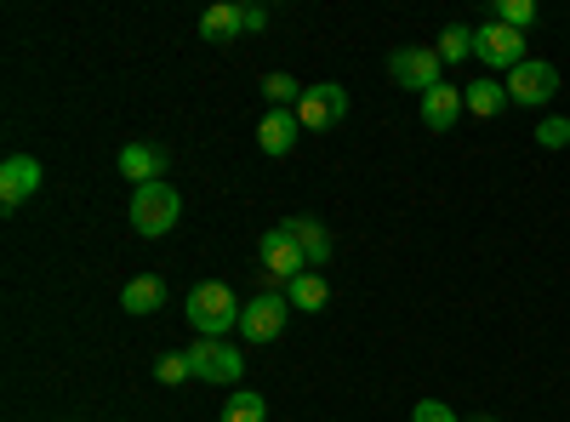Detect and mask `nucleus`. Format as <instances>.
Returning a JSON list of instances; mask_svg holds the SVG:
<instances>
[{
    "label": "nucleus",
    "instance_id": "aec40b11",
    "mask_svg": "<svg viewBox=\"0 0 570 422\" xmlns=\"http://www.w3.org/2000/svg\"><path fill=\"white\" fill-rule=\"evenodd\" d=\"M491 18H497V23H508V29H519V35H525V29L537 23V0H497V7H491Z\"/></svg>",
    "mask_w": 570,
    "mask_h": 422
},
{
    "label": "nucleus",
    "instance_id": "1a4fd4ad",
    "mask_svg": "<svg viewBox=\"0 0 570 422\" xmlns=\"http://www.w3.org/2000/svg\"><path fill=\"white\" fill-rule=\"evenodd\" d=\"M553 91H559V69L542 63V58H525V63L508 75V98H513V104H525V109H542Z\"/></svg>",
    "mask_w": 570,
    "mask_h": 422
},
{
    "label": "nucleus",
    "instance_id": "9d476101",
    "mask_svg": "<svg viewBox=\"0 0 570 422\" xmlns=\"http://www.w3.org/2000/svg\"><path fill=\"white\" fill-rule=\"evenodd\" d=\"M40 160L35 155H12L7 166H0V206H7V212H18L35 189H40Z\"/></svg>",
    "mask_w": 570,
    "mask_h": 422
},
{
    "label": "nucleus",
    "instance_id": "bb28decb",
    "mask_svg": "<svg viewBox=\"0 0 570 422\" xmlns=\"http://www.w3.org/2000/svg\"><path fill=\"white\" fill-rule=\"evenodd\" d=\"M473 422H497V416H473Z\"/></svg>",
    "mask_w": 570,
    "mask_h": 422
},
{
    "label": "nucleus",
    "instance_id": "6e6552de",
    "mask_svg": "<svg viewBox=\"0 0 570 422\" xmlns=\"http://www.w3.org/2000/svg\"><path fill=\"white\" fill-rule=\"evenodd\" d=\"M343 115H348V91H343L337 80H320V86H308V91H303V104H297L303 131H325V126H337Z\"/></svg>",
    "mask_w": 570,
    "mask_h": 422
},
{
    "label": "nucleus",
    "instance_id": "f03ea898",
    "mask_svg": "<svg viewBox=\"0 0 570 422\" xmlns=\"http://www.w3.org/2000/svg\"><path fill=\"white\" fill-rule=\"evenodd\" d=\"M183 217V195L171 189V183H142V189H131V228L137 234H171Z\"/></svg>",
    "mask_w": 570,
    "mask_h": 422
},
{
    "label": "nucleus",
    "instance_id": "0eeeda50",
    "mask_svg": "<svg viewBox=\"0 0 570 422\" xmlns=\"http://www.w3.org/2000/svg\"><path fill=\"white\" fill-rule=\"evenodd\" d=\"M440 52L434 46H400V52L389 58V80L405 86V91H434L440 86Z\"/></svg>",
    "mask_w": 570,
    "mask_h": 422
},
{
    "label": "nucleus",
    "instance_id": "393cba45",
    "mask_svg": "<svg viewBox=\"0 0 570 422\" xmlns=\"http://www.w3.org/2000/svg\"><path fill=\"white\" fill-rule=\"evenodd\" d=\"M411 422H462V416H456L445 400H416V405H411Z\"/></svg>",
    "mask_w": 570,
    "mask_h": 422
},
{
    "label": "nucleus",
    "instance_id": "4468645a",
    "mask_svg": "<svg viewBox=\"0 0 570 422\" xmlns=\"http://www.w3.org/2000/svg\"><path fill=\"white\" fill-rule=\"evenodd\" d=\"M292 241L303 246V257H308V268H325L331 263V234H325V223H314V217H285L279 223Z\"/></svg>",
    "mask_w": 570,
    "mask_h": 422
},
{
    "label": "nucleus",
    "instance_id": "f257e3e1",
    "mask_svg": "<svg viewBox=\"0 0 570 422\" xmlns=\"http://www.w3.org/2000/svg\"><path fill=\"white\" fill-rule=\"evenodd\" d=\"M183 320L195 325L200 337H228V332H240V303H234V292L223 286V279H206V286L188 292Z\"/></svg>",
    "mask_w": 570,
    "mask_h": 422
},
{
    "label": "nucleus",
    "instance_id": "5701e85b",
    "mask_svg": "<svg viewBox=\"0 0 570 422\" xmlns=\"http://www.w3.org/2000/svg\"><path fill=\"white\" fill-rule=\"evenodd\" d=\"M188 377H195V365H188V354H160V365H155V383L177 389V383H188Z\"/></svg>",
    "mask_w": 570,
    "mask_h": 422
},
{
    "label": "nucleus",
    "instance_id": "2eb2a0df",
    "mask_svg": "<svg viewBox=\"0 0 570 422\" xmlns=\"http://www.w3.org/2000/svg\"><path fill=\"white\" fill-rule=\"evenodd\" d=\"M462 98H468V115H480V120H497L513 98H508V80H497V75H480L473 86H462Z\"/></svg>",
    "mask_w": 570,
    "mask_h": 422
},
{
    "label": "nucleus",
    "instance_id": "a878e982",
    "mask_svg": "<svg viewBox=\"0 0 570 422\" xmlns=\"http://www.w3.org/2000/svg\"><path fill=\"white\" fill-rule=\"evenodd\" d=\"M240 29H246V35L268 29V12H263V7H240Z\"/></svg>",
    "mask_w": 570,
    "mask_h": 422
},
{
    "label": "nucleus",
    "instance_id": "ddd939ff",
    "mask_svg": "<svg viewBox=\"0 0 570 422\" xmlns=\"http://www.w3.org/2000/svg\"><path fill=\"white\" fill-rule=\"evenodd\" d=\"M462 109H468V98H462V86H434V91H422V126L428 131H451L456 120H462Z\"/></svg>",
    "mask_w": 570,
    "mask_h": 422
},
{
    "label": "nucleus",
    "instance_id": "412c9836",
    "mask_svg": "<svg viewBox=\"0 0 570 422\" xmlns=\"http://www.w3.org/2000/svg\"><path fill=\"white\" fill-rule=\"evenodd\" d=\"M303 91H308V86H297L292 75H268V80H263V98H268L274 109H297Z\"/></svg>",
    "mask_w": 570,
    "mask_h": 422
},
{
    "label": "nucleus",
    "instance_id": "dca6fc26",
    "mask_svg": "<svg viewBox=\"0 0 570 422\" xmlns=\"http://www.w3.org/2000/svg\"><path fill=\"white\" fill-rule=\"evenodd\" d=\"M120 308L126 314H160L166 308V279L160 274H137L120 286Z\"/></svg>",
    "mask_w": 570,
    "mask_h": 422
},
{
    "label": "nucleus",
    "instance_id": "39448f33",
    "mask_svg": "<svg viewBox=\"0 0 570 422\" xmlns=\"http://www.w3.org/2000/svg\"><path fill=\"white\" fill-rule=\"evenodd\" d=\"M285 314H292V297L285 292H257L246 308H240V337L246 343H274L279 332H285Z\"/></svg>",
    "mask_w": 570,
    "mask_h": 422
},
{
    "label": "nucleus",
    "instance_id": "f8f14e48",
    "mask_svg": "<svg viewBox=\"0 0 570 422\" xmlns=\"http://www.w3.org/2000/svg\"><path fill=\"white\" fill-rule=\"evenodd\" d=\"M297 131H303L297 109H268V115L257 120V149H263L268 160H279V155H292V144H297Z\"/></svg>",
    "mask_w": 570,
    "mask_h": 422
},
{
    "label": "nucleus",
    "instance_id": "9b49d317",
    "mask_svg": "<svg viewBox=\"0 0 570 422\" xmlns=\"http://www.w3.org/2000/svg\"><path fill=\"white\" fill-rule=\"evenodd\" d=\"M115 166H120L126 183H137V189H142V183H166V166H171V160H166L160 144H126Z\"/></svg>",
    "mask_w": 570,
    "mask_h": 422
},
{
    "label": "nucleus",
    "instance_id": "a211bd4d",
    "mask_svg": "<svg viewBox=\"0 0 570 422\" xmlns=\"http://www.w3.org/2000/svg\"><path fill=\"white\" fill-rule=\"evenodd\" d=\"M200 35H206L212 46H223V40H234V35H246V29H240V7H234V0H217V7L200 18Z\"/></svg>",
    "mask_w": 570,
    "mask_h": 422
},
{
    "label": "nucleus",
    "instance_id": "20e7f679",
    "mask_svg": "<svg viewBox=\"0 0 570 422\" xmlns=\"http://www.w3.org/2000/svg\"><path fill=\"white\" fill-rule=\"evenodd\" d=\"M188 365H195L200 383H223V389H234L246 377V354L234 343H223V337H200L195 349H188Z\"/></svg>",
    "mask_w": 570,
    "mask_h": 422
},
{
    "label": "nucleus",
    "instance_id": "f3484780",
    "mask_svg": "<svg viewBox=\"0 0 570 422\" xmlns=\"http://www.w3.org/2000/svg\"><path fill=\"white\" fill-rule=\"evenodd\" d=\"M285 297H292V308H303V314H320L331 303V286H325L320 268H308V274H297L292 286H285Z\"/></svg>",
    "mask_w": 570,
    "mask_h": 422
},
{
    "label": "nucleus",
    "instance_id": "423d86ee",
    "mask_svg": "<svg viewBox=\"0 0 570 422\" xmlns=\"http://www.w3.org/2000/svg\"><path fill=\"white\" fill-rule=\"evenodd\" d=\"M257 257H263V274H268V286H274V292H279V286H292L297 274H308V257H303V246H297L285 228H268V234H263Z\"/></svg>",
    "mask_w": 570,
    "mask_h": 422
},
{
    "label": "nucleus",
    "instance_id": "6ab92c4d",
    "mask_svg": "<svg viewBox=\"0 0 570 422\" xmlns=\"http://www.w3.org/2000/svg\"><path fill=\"white\" fill-rule=\"evenodd\" d=\"M217 422H268V405H263V394H234L223 411H217Z\"/></svg>",
    "mask_w": 570,
    "mask_h": 422
},
{
    "label": "nucleus",
    "instance_id": "b1692460",
    "mask_svg": "<svg viewBox=\"0 0 570 422\" xmlns=\"http://www.w3.org/2000/svg\"><path fill=\"white\" fill-rule=\"evenodd\" d=\"M537 144H542V149H564V144H570V115H548V120L537 126Z\"/></svg>",
    "mask_w": 570,
    "mask_h": 422
},
{
    "label": "nucleus",
    "instance_id": "7ed1b4c3",
    "mask_svg": "<svg viewBox=\"0 0 570 422\" xmlns=\"http://www.w3.org/2000/svg\"><path fill=\"white\" fill-rule=\"evenodd\" d=\"M473 58H480L485 63V75H513L519 63H525V35H519V29H508V23H485V29H473Z\"/></svg>",
    "mask_w": 570,
    "mask_h": 422
},
{
    "label": "nucleus",
    "instance_id": "4be33fe9",
    "mask_svg": "<svg viewBox=\"0 0 570 422\" xmlns=\"http://www.w3.org/2000/svg\"><path fill=\"white\" fill-rule=\"evenodd\" d=\"M440 63H462V58H473V29H462V23H451L445 35H440Z\"/></svg>",
    "mask_w": 570,
    "mask_h": 422
}]
</instances>
